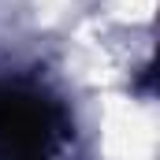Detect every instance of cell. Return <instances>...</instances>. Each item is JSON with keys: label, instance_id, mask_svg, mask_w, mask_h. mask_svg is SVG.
I'll list each match as a JSON object with an SVG mask.
<instances>
[{"label": "cell", "instance_id": "1", "mask_svg": "<svg viewBox=\"0 0 160 160\" xmlns=\"http://www.w3.org/2000/svg\"><path fill=\"white\" fill-rule=\"evenodd\" d=\"M48 145V123L41 104H0V160H41Z\"/></svg>", "mask_w": 160, "mask_h": 160}]
</instances>
